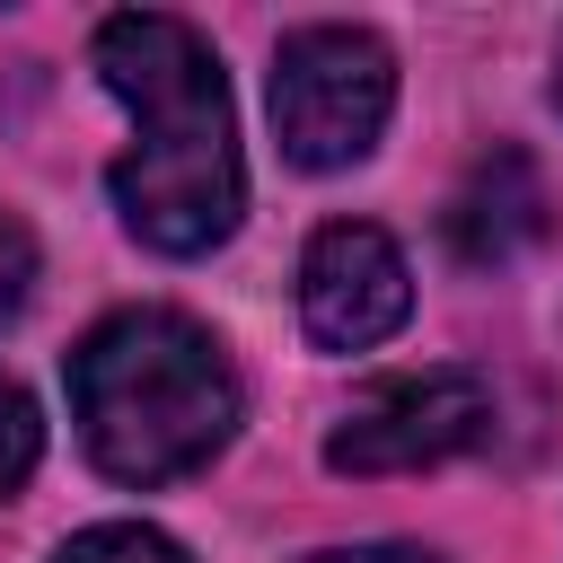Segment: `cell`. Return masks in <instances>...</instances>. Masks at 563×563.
Instances as JSON below:
<instances>
[{
    "mask_svg": "<svg viewBox=\"0 0 563 563\" xmlns=\"http://www.w3.org/2000/svg\"><path fill=\"white\" fill-rule=\"evenodd\" d=\"M35 449H44V422H35L26 387L0 378V493H18V484L35 475Z\"/></svg>",
    "mask_w": 563,
    "mask_h": 563,
    "instance_id": "cell-8",
    "label": "cell"
},
{
    "mask_svg": "<svg viewBox=\"0 0 563 563\" xmlns=\"http://www.w3.org/2000/svg\"><path fill=\"white\" fill-rule=\"evenodd\" d=\"M26 282H35V238H26V220L0 211V317L26 299Z\"/></svg>",
    "mask_w": 563,
    "mask_h": 563,
    "instance_id": "cell-9",
    "label": "cell"
},
{
    "mask_svg": "<svg viewBox=\"0 0 563 563\" xmlns=\"http://www.w3.org/2000/svg\"><path fill=\"white\" fill-rule=\"evenodd\" d=\"M308 563H431L413 545H343V554H308Z\"/></svg>",
    "mask_w": 563,
    "mask_h": 563,
    "instance_id": "cell-10",
    "label": "cell"
},
{
    "mask_svg": "<svg viewBox=\"0 0 563 563\" xmlns=\"http://www.w3.org/2000/svg\"><path fill=\"white\" fill-rule=\"evenodd\" d=\"M554 106H563V53H554Z\"/></svg>",
    "mask_w": 563,
    "mask_h": 563,
    "instance_id": "cell-11",
    "label": "cell"
},
{
    "mask_svg": "<svg viewBox=\"0 0 563 563\" xmlns=\"http://www.w3.org/2000/svg\"><path fill=\"white\" fill-rule=\"evenodd\" d=\"M405 308H413V273H405V255H396L387 229H369V220L317 229V246L299 264V317H308V334L325 352L387 343L405 325Z\"/></svg>",
    "mask_w": 563,
    "mask_h": 563,
    "instance_id": "cell-5",
    "label": "cell"
},
{
    "mask_svg": "<svg viewBox=\"0 0 563 563\" xmlns=\"http://www.w3.org/2000/svg\"><path fill=\"white\" fill-rule=\"evenodd\" d=\"M70 413L114 484H167L238 431L229 352L176 308H123L70 352Z\"/></svg>",
    "mask_w": 563,
    "mask_h": 563,
    "instance_id": "cell-2",
    "label": "cell"
},
{
    "mask_svg": "<svg viewBox=\"0 0 563 563\" xmlns=\"http://www.w3.org/2000/svg\"><path fill=\"white\" fill-rule=\"evenodd\" d=\"M97 79L141 123V141L114 158V202L132 238H150L158 255L220 246L246 211V167L211 44L167 9H123L97 26Z\"/></svg>",
    "mask_w": 563,
    "mask_h": 563,
    "instance_id": "cell-1",
    "label": "cell"
},
{
    "mask_svg": "<svg viewBox=\"0 0 563 563\" xmlns=\"http://www.w3.org/2000/svg\"><path fill=\"white\" fill-rule=\"evenodd\" d=\"M396 106V62L369 26H299L273 53V132L290 167H352L369 158Z\"/></svg>",
    "mask_w": 563,
    "mask_h": 563,
    "instance_id": "cell-3",
    "label": "cell"
},
{
    "mask_svg": "<svg viewBox=\"0 0 563 563\" xmlns=\"http://www.w3.org/2000/svg\"><path fill=\"white\" fill-rule=\"evenodd\" d=\"M528 238H545V185H537V167L519 150H493L475 167V185L457 194V246L475 264H501Z\"/></svg>",
    "mask_w": 563,
    "mask_h": 563,
    "instance_id": "cell-6",
    "label": "cell"
},
{
    "mask_svg": "<svg viewBox=\"0 0 563 563\" xmlns=\"http://www.w3.org/2000/svg\"><path fill=\"white\" fill-rule=\"evenodd\" d=\"M493 431V387L475 369H405L352 396V413L325 431L334 475H413Z\"/></svg>",
    "mask_w": 563,
    "mask_h": 563,
    "instance_id": "cell-4",
    "label": "cell"
},
{
    "mask_svg": "<svg viewBox=\"0 0 563 563\" xmlns=\"http://www.w3.org/2000/svg\"><path fill=\"white\" fill-rule=\"evenodd\" d=\"M53 563H185V545L141 528V519H106V528H79Z\"/></svg>",
    "mask_w": 563,
    "mask_h": 563,
    "instance_id": "cell-7",
    "label": "cell"
}]
</instances>
